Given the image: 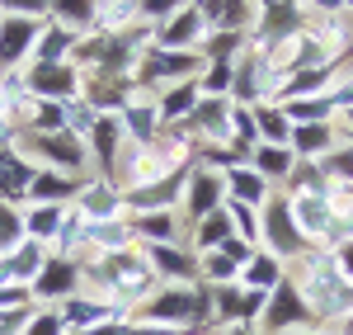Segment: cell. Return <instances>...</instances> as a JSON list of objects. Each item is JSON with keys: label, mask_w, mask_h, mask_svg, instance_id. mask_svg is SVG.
Returning <instances> with one entry per match:
<instances>
[{"label": "cell", "mask_w": 353, "mask_h": 335, "mask_svg": "<svg viewBox=\"0 0 353 335\" xmlns=\"http://www.w3.org/2000/svg\"><path fill=\"white\" fill-rule=\"evenodd\" d=\"M151 255H161V265H165V269H189V265H184V260H179L174 251H151Z\"/></svg>", "instance_id": "obj_17"}, {"label": "cell", "mask_w": 353, "mask_h": 335, "mask_svg": "<svg viewBox=\"0 0 353 335\" xmlns=\"http://www.w3.org/2000/svg\"><path fill=\"white\" fill-rule=\"evenodd\" d=\"M28 335H57V321H52V316H48V321H33Z\"/></svg>", "instance_id": "obj_19"}, {"label": "cell", "mask_w": 353, "mask_h": 335, "mask_svg": "<svg viewBox=\"0 0 353 335\" xmlns=\"http://www.w3.org/2000/svg\"><path fill=\"white\" fill-rule=\"evenodd\" d=\"M325 113V104L321 99H306V104H292V118H321Z\"/></svg>", "instance_id": "obj_14"}, {"label": "cell", "mask_w": 353, "mask_h": 335, "mask_svg": "<svg viewBox=\"0 0 353 335\" xmlns=\"http://www.w3.org/2000/svg\"><path fill=\"white\" fill-rule=\"evenodd\" d=\"M212 194H217V180H198V189H193V208L203 213V208L212 203Z\"/></svg>", "instance_id": "obj_8"}, {"label": "cell", "mask_w": 353, "mask_h": 335, "mask_svg": "<svg viewBox=\"0 0 353 335\" xmlns=\"http://www.w3.org/2000/svg\"><path fill=\"white\" fill-rule=\"evenodd\" d=\"M273 236H278V246H292L297 236H292V227H288V213H278L273 218Z\"/></svg>", "instance_id": "obj_12"}, {"label": "cell", "mask_w": 353, "mask_h": 335, "mask_svg": "<svg viewBox=\"0 0 353 335\" xmlns=\"http://www.w3.org/2000/svg\"><path fill=\"white\" fill-rule=\"evenodd\" d=\"M231 180H236V189H241L245 198H254V194H259V189H264V184H259L254 175H245V170H241V175H231Z\"/></svg>", "instance_id": "obj_13"}, {"label": "cell", "mask_w": 353, "mask_h": 335, "mask_svg": "<svg viewBox=\"0 0 353 335\" xmlns=\"http://www.w3.org/2000/svg\"><path fill=\"white\" fill-rule=\"evenodd\" d=\"M28 227H33V231H52V227H57V208H43V213H33V222H28Z\"/></svg>", "instance_id": "obj_15"}, {"label": "cell", "mask_w": 353, "mask_h": 335, "mask_svg": "<svg viewBox=\"0 0 353 335\" xmlns=\"http://www.w3.org/2000/svg\"><path fill=\"white\" fill-rule=\"evenodd\" d=\"M292 316H301V303L292 298V288H283V293H278V307L269 312V326H283V321H292Z\"/></svg>", "instance_id": "obj_2"}, {"label": "cell", "mask_w": 353, "mask_h": 335, "mask_svg": "<svg viewBox=\"0 0 353 335\" xmlns=\"http://www.w3.org/2000/svg\"><path fill=\"white\" fill-rule=\"evenodd\" d=\"M24 43H28V24H19V19H14V24H5V38H0V61H10V57L19 52Z\"/></svg>", "instance_id": "obj_1"}, {"label": "cell", "mask_w": 353, "mask_h": 335, "mask_svg": "<svg viewBox=\"0 0 353 335\" xmlns=\"http://www.w3.org/2000/svg\"><path fill=\"white\" fill-rule=\"evenodd\" d=\"M189 104H193V90H179V95H174V99H170L165 109H170V113H184Z\"/></svg>", "instance_id": "obj_16"}, {"label": "cell", "mask_w": 353, "mask_h": 335, "mask_svg": "<svg viewBox=\"0 0 353 335\" xmlns=\"http://www.w3.org/2000/svg\"><path fill=\"white\" fill-rule=\"evenodd\" d=\"M297 146L301 151H321V146H325V133H321V128H306V133H297Z\"/></svg>", "instance_id": "obj_10"}, {"label": "cell", "mask_w": 353, "mask_h": 335, "mask_svg": "<svg viewBox=\"0 0 353 335\" xmlns=\"http://www.w3.org/2000/svg\"><path fill=\"white\" fill-rule=\"evenodd\" d=\"M66 283H71V269L57 265V269H48V279L38 283V288H43V293H57V288H66Z\"/></svg>", "instance_id": "obj_6"}, {"label": "cell", "mask_w": 353, "mask_h": 335, "mask_svg": "<svg viewBox=\"0 0 353 335\" xmlns=\"http://www.w3.org/2000/svg\"><path fill=\"white\" fill-rule=\"evenodd\" d=\"M193 33H198V15H179L165 38H170V43H184V38H193Z\"/></svg>", "instance_id": "obj_5"}, {"label": "cell", "mask_w": 353, "mask_h": 335, "mask_svg": "<svg viewBox=\"0 0 353 335\" xmlns=\"http://www.w3.org/2000/svg\"><path fill=\"white\" fill-rule=\"evenodd\" d=\"M151 66H156L161 76H174V71H184V66H193V61H189V57H156Z\"/></svg>", "instance_id": "obj_9"}, {"label": "cell", "mask_w": 353, "mask_h": 335, "mask_svg": "<svg viewBox=\"0 0 353 335\" xmlns=\"http://www.w3.org/2000/svg\"><path fill=\"white\" fill-rule=\"evenodd\" d=\"M250 279H259V283H269V279H273V265H269V260H264V265H254V269H250Z\"/></svg>", "instance_id": "obj_20"}, {"label": "cell", "mask_w": 353, "mask_h": 335, "mask_svg": "<svg viewBox=\"0 0 353 335\" xmlns=\"http://www.w3.org/2000/svg\"><path fill=\"white\" fill-rule=\"evenodd\" d=\"M24 166H19V161H14V156H0V184H5V189H24Z\"/></svg>", "instance_id": "obj_3"}, {"label": "cell", "mask_w": 353, "mask_h": 335, "mask_svg": "<svg viewBox=\"0 0 353 335\" xmlns=\"http://www.w3.org/2000/svg\"><path fill=\"white\" fill-rule=\"evenodd\" d=\"M344 269L353 274V246H344Z\"/></svg>", "instance_id": "obj_21"}, {"label": "cell", "mask_w": 353, "mask_h": 335, "mask_svg": "<svg viewBox=\"0 0 353 335\" xmlns=\"http://www.w3.org/2000/svg\"><path fill=\"white\" fill-rule=\"evenodd\" d=\"M193 312V298L189 293H179V298H165V303H156V316H189Z\"/></svg>", "instance_id": "obj_4"}, {"label": "cell", "mask_w": 353, "mask_h": 335, "mask_svg": "<svg viewBox=\"0 0 353 335\" xmlns=\"http://www.w3.org/2000/svg\"><path fill=\"white\" fill-rule=\"evenodd\" d=\"M0 241H14V213H0Z\"/></svg>", "instance_id": "obj_18"}, {"label": "cell", "mask_w": 353, "mask_h": 335, "mask_svg": "<svg viewBox=\"0 0 353 335\" xmlns=\"http://www.w3.org/2000/svg\"><path fill=\"white\" fill-rule=\"evenodd\" d=\"M33 81L43 85V90H66V85H71V76H66V71H38Z\"/></svg>", "instance_id": "obj_7"}, {"label": "cell", "mask_w": 353, "mask_h": 335, "mask_svg": "<svg viewBox=\"0 0 353 335\" xmlns=\"http://www.w3.org/2000/svg\"><path fill=\"white\" fill-rule=\"evenodd\" d=\"M301 218H306V227H316V231H321V227H325V208L306 198V203H301Z\"/></svg>", "instance_id": "obj_11"}]
</instances>
